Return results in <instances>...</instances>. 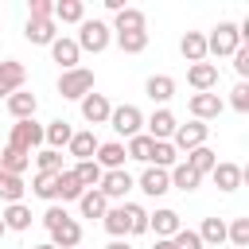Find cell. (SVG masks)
<instances>
[{"label":"cell","instance_id":"cell-28","mask_svg":"<svg viewBox=\"0 0 249 249\" xmlns=\"http://www.w3.org/2000/svg\"><path fill=\"white\" fill-rule=\"evenodd\" d=\"M70 171H74V179H78L86 191H97V183H101V175H105V171H101L93 160H82V163H74Z\"/></svg>","mask_w":249,"mask_h":249},{"label":"cell","instance_id":"cell-32","mask_svg":"<svg viewBox=\"0 0 249 249\" xmlns=\"http://www.w3.org/2000/svg\"><path fill=\"white\" fill-rule=\"evenodd\" d=\"M78 206H82V214H86V218H105V210H109V198H105L101 191H86V195L78 198Z\"/></svg>","mask_w":249,"mask_h":249},{"label":"cell","instance_id":"cell-40","mask_svg":"<svg viewBox=\"0 0 249 249\" xmlns=\"http://www.w3.org/2000/svg\"><path fill=\"white\" fill-rule=\"evenodd\" d=\"M226 237L233 241V249H249V218H233L226 226Z\"/></svg>","mask_w":249,"mask_h":249},{"label":"cell","instance_id":"cell-15","mask_svg":"<svg viewBox=\"0 0 249 249\" xmlns=\"http://www.w3.org/2000/svg\"><path fill=\"white\" fill-rule=\"evenodd\" d=\"M109 113H113V105H109L105 93H86V97H82V117H86L89 124H105Z\"/></svg>","mask_w":249,"mask_h":249},{"label":"cell","instance_id":"cell-27","mask_svg":"<svg viewBox=\"0 0 249 249\" xmlns=\"http://www.w3.org/2000/svg\"><path fill=\"white\" fill-rule=\"evenodd\" d=\"M195 233H198L202 245H214V249H218V245L226 241V222H222V218H202V226H198Z\"/></svg>","mask_w":249,"mask_h":249},{"label":"cell","instance_id":"cell-2","mask_svg":"<svg viewBox=\"0 0 249 249\" xmlns=\"http://www.w3.org/2000/svg\"><path fill=\"white\" fill-rule=\"evenodd\" d=\"M43 226H47L54 249H78V241H82V226H78L62 206H51V210L43 214Z\"/></svg>","mask_w":249,"mask_h":249},{"label":"cell","instance_id":"cell-7","mask_svg":"<svg viewBox=\"0 0 249 249\" xmlns=\"http://www.w3.org/2000/svg\"><path fill=\"white\" fill-rule=\"evenodd\" d=\"M109 124L121 132V136H140V124H144V113L136 109V105H121V109H113L109 113Z\"/></svg>","mask_w":249,"mask_h":249},{"label":"cell","instance_id":"cell-30","mask_svg":"<svg viewBox=\"0 0 249 249\" xmlns=\"http://www.w3.org/2000/svg\"><path fill=\"white\" fill-rule=\"evenodd\" d=\"M70 136H74V128H70L66 121H51V124L43 128V140H47L54 152H58V148H66V144H70Z\"/></svg>","mask_w":249,"mask_h":249},{"label":"cell","instance_id":"cell-1","mask_svg":"<svg viewBox=\"0 0 249 249\" xmlns=\"http://www.w3.org/2000/svg\"><path fill=\"white\" fill-rule=\"evenodd\" d=\"M105 230L121 241L124 233H148V210L136 206V202H124V206H109L105 210Z\"/></svg>","mask_w":249,"mask_h":249},{"label":"cell","instance_id":"cell-4","mask_svg":"<svg viewBox=\"0 0 249 249\" xmlns=\"http://www.w3.org/2000/svg\"><path fill=\"white\" fill-rule=\"evenodd\" d=\"M109 23H101V19H82L78 23V51H93V54H101L105 47H109Z\"/></svg>","mask_w":249,"mask_h":249},{"label":"cell","instance_id":"cell-38","mask_svg":"<svg viewBox=\"0 0 249 249\" xmlns=\"http://www.w3.org/2000/svg\"><path fill=\"white\" fill-rule=\"evenodd\" d=\"M117 43H121V51H124V54H140V51L148 47V31H121V35H117Z\"/></svg>","mask_w":249,"mask_h":249},{"label":"cell","instance_id":"cell-14","mask_svg":"<svg viewBox=\"0 0 249 249\" xmlns=\"http://www.w3.org/2000/svg\"><path fill=\"white\" fill-rule=\"evenodd\" d=\"M187 82H191L198 93H210V89L218 86V66H214V62H191Z\"/></svg>","mask_w":249,"mask_h":249},{"label":"cell","instance_id":"cell-42","mask_svg":"<svg viewBox=\"0 0 249 249\" xmlns=\"http://www.w3.org/2000/svg\"><path fill=\"white\" fill-rule=\"evenodd\" d=\"M31 191H35L39 198H54V191H58V175H47V171H39Z\"/></svg>","mask_w":249,"mask_h":249},{"label":"cell","instance_id":"cell-3","mask_svg":"<svg viewBox=\"0 0 249 249\" xmlns=\"http://www.w3.org/2000/svg\"><path fill=\"white\" fill-rule=\"evenodd\" d=\"M86 93H93V70L74 66V70H62V74H58V97L82 101Z\"/></svg>","mask_w":249,"mask_h":249},{"label":"cell","instance_id":"cell-18","mask_svg":"<svg viewBox=\"0 0 249 249\" xmlns=\"http://www.w3.org/2000/svg\"><path fill=\"white\" fill-rule=\"evenodd\" d=\"M51 58H54L62 70H74V66H78V58H82V51H78V43H74V39H54V43H51Z\"/></svg>","mask_w":249,"mask_h":249},{"label":"cell","instance_id":"cell-43","mask_svg":"<svg viewBox=\"0 0 249 249\" xmlns=\"http://www.w3.org/2000/svg\"><path fill=\"white\" fill-rule=\"evenodd\" d=\"M171 245H175V249H202V241H198L195 230H179V233L171 237Z\"/></svg>","mask_w":249,"mask_h":249},{"label":"cell","instance_id":"cell-37","mask_svg":"<svg viewBox=\"0 0 249 249\" xmlns=\"http://www.w3.org/2000/svg\"><path fill=\"white\" fill-rule=\"evenodd\" d=\"M152 160H156V167H175L179 152H175L171 140H156V144H152ZM152 160H148V163H152Z\"/></svg>","mask_w":249,"mask_h":249},{"label":"cell","instance_id":"cell-19","mask_svg":"<svg viewBox=\"0 0 249 249\" xmlns=\"http://www.w3.org/2000/svg\"><path fill=\"white\" fill-rule=\"evenodd\" d=\"M35 109H39V97L35 93H12L8 97V113L16 117V121H35Z\"/></svg>","mask_w":249,"mask_h":249},{"label":"cell","instance_id":"cell-13","mask_svg":"<svg viewBox=\"0 0 249 249\" xmlns=\"http://www.w3.org/2000/svg\"><path fill=\"white\" fill-rule=\"evenodd\" d=\"M148 230H156V241H171L183 230V222L175 210H156V214H148Z\"/></svg>","mask_w":249,"mask_h":249},{"label":"cell","instance_id":"cell-23","mask_svg":"<svg viewBox=\"0 0 249 249\" xmlns=\"http://www.w3.org/2000/svg\"><path fill=\"white\" fill-rule=\"evenodd\" d=\"M113 31H117V35H121V31H148V16H144L140 8H121Z\"/></svg>","mask_w":249,"mask_h":249},{"label":"cell","instance_id":"cell-29","mask_svg":"<svg viewBox=\"0 0 249 249\" xmlns=\"http://www.w3.org/2000/svg\"><path fill=\"white\" fill-rule=\"evenodd\" d=\"M86 195V187L74 179V171H58V191H54V198H62V202H78Z\"/></svg>","mask_w":249,"mask_h":249},{"label":"cell","instance_id":"cell-21","mask_svg":"<svg viewBox=\"0 0 249 249\" xmlns=\"http://www.w3.org/2000/svg\"><path fill=\"white\" fill-rule=\"evenodd\" d=\"M140 191H144V195H152V198L167 195V191H171V179H167V171H163V167H148V171L140 175Z\"/></svg>","mask_w":249,"mask_h":249},{"label":"cell","instance_id":"cell-36","mask_svg":"<svg viewBox=\"0 0 249 249\" xmlns=\"http://www.w3.org/2000/svg\"><path fill=\"white\" fill-rule=\"evenodd\" d=\"M23 191H27V187H23L19 175H4V171H0V198H4L8 206H12V202H23Z\"/></svg>","mask_w":249,"mask_h":249},{"label":"cell","instance_id":"cell-39","mask_svg":"<svg viewBox=\"0 0 249 249\" xmlns=\"http://www.w3.org/2000/svg\"><path fill=\"white\" fill-rule=\"evenodd\" d=\"M152 144H156V140L140 132V136H132V140H128V148H124V156H132V160H140V163H148V160H152Z\"/></svg>","mask_w":249,"mask_h":249},{"label":"cell","instance_id":"cell-24","mask_svg":"<svg viewBox=\"0 0 249 249\" xmlns=\"http://www.w3.org/2000/svg\"><path fill=\"white\" fill-rule=\"evenodd\" d=\"M97 144H101V140H97L93 132H74L66 148H70V156H78V163H82V160H93V156H97Z\"/></svg>","mask_w":249,"mask_h":249},{"label":"cell","instance_id":"cell-16","mask_svg":"<svg viewBox=\"0 0 249 249\" xmlns=\"http://www.w3.org/2000/svg\"><path fill=\"white\" fill-rule=\"evenodd\" d=\"M218 113H222V97H218V93H195V97H191V117H195V121L206 124V121H214Z\"/></svg>","mask_w":249,"mask_h":249},{"label":"cell","instance_id":"cell-35","mask_svg":"<svg viewBox=\"0 0 249 249\" xmlns=\"http://www.w3.org/2000/svg\"><path fill=\"white\" fill-rule=\"evenodd\" d=\"M0 171H4V175H23V171H27V152L4 148V152H0Z\"/></svg>","mask_w":249,"mask_h":249},{"label":"cell","instance_id":"cell-50","mask_svg":"<svg viewBox=\"0 0 249 249\" xmlns=\"http://www.w3.org/2000/svg\"><path fill=\"white\" fill-rule=\"evenodd\" d=\"M35 249H54V245H35Z\"/></svg>","mask_w":249,"mask_h":249},{"label":"cell","instance_id":"cell-11","mask_svg":"<svg viewBox=\"0 0 249 249\" xmlns=\"http://www.w3.org/2000/svg\"><path fill=\"white\" fill-rule=\"evenodd\" d=\"M124 144L121 140H105V144H97V156H93V163L101 167V171H121L124 167Z\"/></svg>","mask_w":249,"mask_h":249},{"label":"cell","instance_id":"cell-25","mask_svg":"<svg viewBox=\"0 0 249 249\" xmlns=\"http://www.w3.org/2000/svg\"><path fill=\"white\" fill-rule=\"evenodd\" d=\"M144 93H148L152 101H167V97L175 93V78H171V74H152V78L144 82Z\"/></svg>","mask_w":249,"mask_h":249},{"label":"cell","instance_id":"cell-8","mask_svg":"<svg viewBox=\"0 0 249 249\" xmlns=\"http://www.w3.org/2000/svg\"><path fill=\"white\" fill-rule=\"evenodd\" d=\"M206 136H210V124H202V121H191V124H179L175 128V152H191V148H202L206 144Z\"/></svg>","mask_w":249,"mask_h":249},{"label":"cell","instance_id":"cell-45","mask_svg":"<svg viewBox=\"0 0 249 249\" xmlns=\"http://www.w3.org/2000/svg\"><path fill=\"white\" fill-rule=\"evenodd\" d=\"M230 105H233L237 113H245V109H249V86H245V82H237V86H233V97H230Z\"/></svg>","mask_w":249,"mask_h":249},{"label":"cell","instance_id":"cell-47","mask_svg":"<svg viewBox=\"0 0 249 249\" xmlns=\"http://www.w3.org/2000/svg\"><path fill=\"white\" fill-rule=\"evenodd\" d=\"M105 249H132V245H128V241H109Z\"/></svg>","mask_w":249,"mask_h":249},{"label":"cell","instance_id":"cell-12","mask_svg":"<svg viewBox=\"0 0 249 249\" xmlns=\"http://www.w3.org/2000/svg\"><path fill=\"white\" fill-rule=\"evenodd\" d=\"M132 187H136V183H132V175H128L124 167H121V171H105L101 183H97V191H101L105 198H124Z\"/></svg>","mask_w":249,"mask_h":249},{"label":"cell","instance_id":"cell-34","mask_svg":"<svg viewBox=\"0 0 249 249\" xmlns=\"http://www.w3.org/2000/svg\"><path fill=\"white\" fill-rule=\"evenodd\" d=\"M0 218H4V230H27V226H31V210H27L23 202H12Z\"/></svg>","mask_w":249,"mask_h":249},{"label":"cell","instance_id":"cell-6","mask_svg":"<svg viewBox=\"0 0 249 249\" xmlns=\"http://www.w3.org/2000/svg\"><path fill=\"white\" fill-rule=\"evenodd\" d=\"M39 144H43V124H35V121H19V124H12L8 148H16V152H27V156H31V148H39Z\"/></svg>","mask_w":249,"mask_h":249},{"label":"cell","instance_id":"cell-17","mask_svg":"<svg viewBox=\"0 0 249 249\" xmlns=\"http://www.w3.org/2000/svg\"><path fill=\"white\" fill-rule=\"evenodd\" d=\"M23 39L27 43H35V47H47V43H54L58 35H54V19H27V27H23Z\"/></svg>","mask_w":249,"mask_h":249},{"label":"cell","instance_id":"cell-33","mask_svg":"<svg viewBox=\"0 0 249 249\" xmlns=\"http://www.w3.org/2000/svg\"><path fill=\"white\" fill-rule=\"evenodd\" d=\"M54 19H62V23H82V19H86V4H82V0H58V4H54Z\"/></svg>","mask_w":249,"mask_h":249},{"label":"cell","instance_id":"cell-5","mask_svg":"<svg viewBox=\"0 0 249 249\" xmlns=\"http://www.w3.org/2000/svg\"><path fill=\"white\" fill-rule=\"evenodd\" d=\"M241 47V27L237 23H218L210 35H206V54H233Z\"/></svg>","mask_w":249,"mask_h":249},{"label":"cell","instance_id":"cell-48","mask_svg":"<svg viewBox=\"0 0 249 249\" xmlns=\"http://www.w3.org/2000/svg\"><path fill=\"white\" fill-rule=\"evenodd\" d=\"M152 249H175V245H171V241H156Z\"/></svg>","mask_w":249,"mask_h":249},{"label":"cell","instance_id":"cell-26","mask_svg":"<svg viewBox=\"0 0 249 249\" xmlns=\"http://www.w3.org/2000/svg\"><path fill=\"white\" fill-rule=\"evenodd\" d=\"M167 179H171V187H175V191H183V195H187V191H198V183H202V175H198V171H191L187 163H175Z\"/></svg>","mask_w":249,"mask_h":249},{"label":"cell","instance_id":"cell-9","mask_svg":"<svg viewBox=\"0 0 249 249\" xmlns=\"http://www.w3.org/2000/svg\"><path fill=\"white\" fill-rule=\"evenodd\" d=\"M23 82H27V66H23V62H16V58H4V62H0V97L19 93V89H23Z\"/></svg>","mask_w":249,"mask_h":249},{"label":"cell","instance_id":"cell-46","mask_svg":"<svg viewBox=\"0 0 249 249\" xmlns=\"http://www.w3.org/2000/svg\"><path fill=\"white\" fill-rule=\"evenodd\" d=\"M233 70H237L241 78L249 74V51H245V47H237V51H233Z\"/></svg>","mask_w":249,"mask_h":249},{"label":"cell","instance_id":"cell-41","mask_svg":"<svg viewBox=\"0 0 249 249\" xmlns=\"http://www.w3.org/2000/svg\"><path fill=\"white\" fill-rule=\"evenodd\" d=\"M35 163H39V171H47V175L66 171V167H62V152H54V148H43V152L35 156Z\"/></svg>","mask_w":249,"mask_h":249},{"label":"cell","instance_id":"cell-44","mask_svg":"<svg viewBox=\"0 0 249 249\" xmlns=\"http://www.w3.org/2000/svg\"><path fill=\"white\" fill-rule=\"evenodd\" d=\"M27 19H54V4L51 0H31V16Z\"/></svg>","mask_w":249,"mask_h":249},{"label":"cell","instance_id":"cell-20","mask_svg":"<svg viewBox=\"0 0 249 249\" xmlns=\"http://www.w3.org/2000/svg\"><path fill=\"white\" fill-rule=\"evenodd\" d=\"M214 183H218V191H237L241 187V179H245V171H241V163H214Z\"/></svg>","mask_w":249,"mask_h":249},{"label":"cell","instance_id":"cell-22","mask_svg":"<svg viewBox=\"0 0 249 249\" xmlns=\"http://www.w3.org/2000/svg\"><path fill=\"white\" fill-rule=\"evenodd\" d=\"M179 51H183L187 62H206V35L202 31H187L179 39Z\"/></svg>","mask_w":249,"mask_h":249},{"label":"cell","instance_id":"cell-10","mask_svg":"<svg viewBox=\"0 0 249 249\" xmlns=\"http://www.w3.org/2000/svg\"><path fill=\"white\" fill-rule=\"evenodd\" d=\"M144 124H148V132H144V136H152V140H171V136H175V128H179V121H175V113H171V109H156Z\"/></svg>","mask_w":249,"mask_h":249},{"label":"cell","instance_id":"cell-49","mask_svg":"<svg viewBox=\"0 0 249 249\" xmlns=\"http://www.w3.org/2000/svg\"><path fill=\"white\" fill-rule=\"evenodd\" d=\"M0 237H4V218H0Z\"/></svg>","mask_w":249,"mask_h":249},{"label":"cell","instance_id":"cell-31","mask_svg":"<svg viewBox=\"0 0 249 249\" xmlns=\"http://www.w3.org/2000/svg\"><path fill=\"white\" fill-rule=\"evenodd\" d=\"M214 163H218V156H214V152H210L206 144H202V148H191V152H187V167H191V171H198V175L214 171Z\"/></svg>","mask_w":249,"mask_h":249}]
</instances>
